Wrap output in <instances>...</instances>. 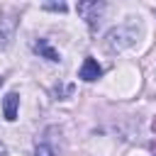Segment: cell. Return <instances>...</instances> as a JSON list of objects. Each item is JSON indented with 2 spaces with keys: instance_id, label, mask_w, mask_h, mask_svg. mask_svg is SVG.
<instances>
[{
  "instance_id": "obj_1",
  "label": "cell",
  "mask_w": 156,
  "mask_h": 156,
  "mask_svg": "<svg viewBox=\"0 0 156 156\" xmlns=\"http://www.w3.org/2000/svg\"><path fill=\"white\" fill-rule=\"evenodd\" d=\"M134 39H136V29L132 24H122V27H117V29H112L107 34L105 46H107V51H122V49L132 46Z\"/></svg>"
},
{
  "instance_id": "obj_2",
  "label": "cell",
  "mask_w": 156,
  "mask_h": 156,
  "mask_svg": "<svg viewBox=\"0 0 156 156\" xmlns=\"http://www.w3.org/2000/svg\"><path fill=\"white\" fill-rule=\"evenodd\" d=\"M102 10H105L102 2H78V15H83L90 27H95L100 22V12Z\"/></svg>"
},
{
  "instance_id": "obj_3",
  "label": "cell",
  "mask_w": 156,
  "mask_h": 156,
  "mask_svg": "<svg viewBox=\"0 0 156 156\" xmlns=\"http://www.w3.org/2000/svg\"><path fill=\"white\" fill-rule=\"evenodd\" d=\"M100 76H102V68H100V63H98L95 58H90V56H88V58L83 61L80 71H78V78H83V80H88V83H90V80H98Z\"/></svg>"
},
{
  "instance_id": "obj_4",
  "label": "cell",
  "mask_w": 156,
  "mask_h": 156,
  "mask_svg": "<svg viewBox=\"0 0 156 156\" xmlns=\"http://www.w3.org/2000/svg\"><path fill=\"white\" fill-rule=\"evenodd\" d=\"M17 107H20L17 93H7V95H5V102H2V115H5L7 122H15V119H17Z\"/></svg>"
},
{
  "instance_id": "obj_5",
  "label": "cell",
  "mask_w": 156,
  "mask_h": 156,
  "mask_svg": "<svg viewBox=\"0 0 156 156\" xmlns=\"http://www.w3.org/2000/svg\"><path fill=\"white\" fill-rule=\"evenodd\" d=\"M34 51H37L39 56H44L46 61H61L58 51H56V49H51L49 39H37V41H34Z\"/></svg>"
},
{
  "instance_id": "obj_6",
  "label": "cell",
  "mask_w": 156,
  "mask_h": 156,
  "mask_svg": "<svg viewBox=\"0 0 156 156\" xmlns=\"http://www.w3.org/2000/svg\"><path fill=\"white\" fill-rule=\"evenodd\" d=\"M34 156H54V149H51L49 144H37V151H34Z\"/></svg>"
},
{
  "instance_id": "obj_7",
  "label": "cell",
  "mask_w": 156,
  "mask_h": 156,
  "mask_svg": "<svg viewBox=\"0 0 156 156\" xmlns=\"http://www.w3.org/2000/svg\"><path fill=\"white\" fill-rule=\"evenodd\" d=\"M44 10H56V12H66V2H44Z\"/></svg>"
},
{
  "instance_id": "obj_8",
  "label": "cell",
  "mask_w": 156,
  "mask_h": 156,
  "mask_svg": "<svg viewBox=\"0 0 156 156\" xmlns=\"http://www.w3.org/2000/svg\"><path fill=\"white\" fill-rule=\"evenodd\" d=\"M7 154V149H5V144H0V156H5Z\"/></svg>"
},
{
  "instance_id": "obj_9",
  "label": "cell",
  "mask_w": 156,
  "mask_h": 156,
  "mask_svg": "<svg viewBox=\"0 0 156 156\" xmlns=\"http://www.w3.org/2000/svg\"><path fill=\"white\" fill-rule=\"evenodd\" d=\"M2 83H5V78H2V76H0V85H2Z\"/></svg>"
}]
</instances>
